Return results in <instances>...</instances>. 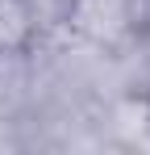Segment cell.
<instances>
[{
    "label": "cell",
    "instance_id": "6da1fadb",
    "mask_svg": "<svg viewBox=\"0 0 150 155\" xmlns=\"http://www.w3.org/2000/svg\"><path fill=\"white\" fill-rule=\"evenodd\" d=\"M75 25L83 29V34H92V38H117L125 25V4L121 0H79V8H75Z\"/></svg>",
    "mask_w": 150,
    "mask_h": 155
},
{
    "label": "cell",
    "instance_id": "7a4b0ae2",
    "mask_svg": "<svg viewBox=\"0 0 150 155\" xmlns=\"http://www.w3.org/2000/svg\"><path fill=\"white\" fill-rule=\"evenodd\" d=\"M117 130H121L129 143L150 147V105H142V101H125L121 109H117Z\"/></svg>",
    "mask_w": 150,
    "mask_h": 155
},
{
    "label": "cell",
    "instance_id": "3957f363",
    "mask_svg": "<svg viewBox=\"0 0 150 155\" xmlns=\"http://www.w3.org/2000/svg\"><path fill=\"white\" fill-rule=\"evenodd\" d=\"M25 34V13L17 0H0V46H13Z\"/></svg>",
    "mask_w": 150,
    "mask_h": 155
}]
</instances>
